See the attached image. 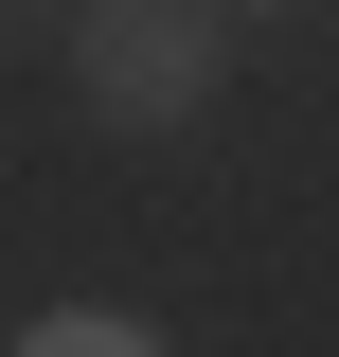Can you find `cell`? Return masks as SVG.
Segmentation results:
<instances>
[{
    "mask_svg": "<svg viewBox=\"0 0 339 357\" xmlns=\"http://www.w3.org/2000/svg\"><path fill=\"white\" fill-rule=\"evenodd\" d=\"M18 357H161V340H143L126 304H54V321H36V340H18Z\"/></svg>",
    "mask_w": 339,
    "mask_h": 357,
    "instance_id": "2",
    "label": "cell"
},
{
    "mask_svg": "<svg viewBox=\"0 0 339 357\" xmlns=\"http://www.w3.org/2000/svg\"><path fill=\"white\" fill-rule=\"evenodd\" d=\"M232 72V0H89L72 18V89L107 126H197Z\"/></svg>",
    "mask_w": 339,
    "mask_h": 357,
    "instance_id": "1",
    "label": "cell"
}]
</instances>
